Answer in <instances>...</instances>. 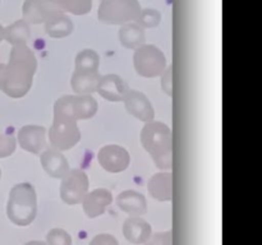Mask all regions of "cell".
<instances>
[{
	"label": "cell",
	"mask_w": 262,
	"mask_h": 245,
	"mask_svg": "<svg viewBox=\"0 0 262 245\" xmlns=\"http://www.w3.org/2000/svg\"><path fill=\"white\" fill-rule=\"evenodd\" d=\"M97 160L107 173H122L129 166L130 156L125 148L117 144H109L102 147L97 153Z\"/></svg>",
	"instance_id": "ba28073f"
},
{
	"label": "cell",
	"mask_w": 262,
	"mask_h": 245,
	"mask_svg": "<svg viewBox=\"0 0 262 245\" xmlns=\"http://www.w3.org/2000/svg\"><path fill=\"white\" fill-rule=\"evenodd\" d=\"M4 38L13 46L26 45V41L30 38V27L26 20L19 19L13 24L4 28Z\"/></svg>",
	"instance_id": "7402d4cb"
},
{
	"label": "cell",
	"mask_w": 262,
	"mask_h": 245,
	"mask_svg": "<svg viewBox=\"0 0 262 245\" xmlns=\"http://www.w3.org/2000/svg\"><path fill=\"white\" fill-rule=\"evenodd\" d=\"M15 139L12 135L0 134V158L8 157L15 151Z\"/></svg>",
	"instance_id": "4316f807"
},
{
	"label": "cell",
	"mask_w": 262,
	"mask_h": 245,
	"mask_svg": "<svg viewBox=\"0 0 262 245\" xmlns=\"http://www.w3.org/2000/svg\"><path fill=\"white\" fill-rule=\"evenodd\" d=\"M123 234L128 241L133 244H143L152 235L151 226L141 217H129L125 219Z\"/></svg>",
	"instance_id": "9a60e30c"
},
{
	"label": "cell",
	"mask_w": 262,
	"mask_h": 245,
	"mask_svg": "<svg viewBox=\"0 0 262 245\" xmlns=\"http://www.w3.org/2000/svg\"><path fill=\"white\" fill-rule=\"evenodd\" d=\"M7 213L10 221L17 226H28L37 213L36 190L30 183L17 184L9 193Z\"/></svg>",
	"instance_id": "277c9868"
},
{
	"label": "cell",
	"mask_w": 262,
	"mask_h": 245,
	"mask_svg": "<svg viewBox=\"0 0 262 245\" xmlns=\"http://www.w3.org/2000/svg\"><path fill=\"white\" fill-rule=\"evenodd\" d=\"M161 14L155 9H143L141 10L140 15L137 17L136 22L142 28H152L160 23Z\"/></svg>",
	"instance_id": "d4e9b609"
},
{
	"label": "cell",
	"mask_w": 262,
	"mask_h": 245,
	"mask_svg": "<svg viewBox=\"0 0 262 245\" xmlns=\"http://www.w3.org/2000/svg\"><path fill=\"white\" fill-rule=\"evenodd\" d=\"M25 245H48V244H46V242H43V241H30V242H27V244H25Z\"/></svg>",
	"instance_id": "4dcf8cb0"
},
{
	"label": "cell",
	"mask_w": 262,
	"mask_h": 245,
	"mask_svg": "<svg viewBox=\"0 0 262 245\" xmlns=\"http://www.w3.org/2000/svg\"><path fill=\"white\" fill-rule=\"evenodd\" d=\"M171 74H173V66H168L165 71L163 73V78H161V88L164 89L168 96L173 97V84H171Z\"/></svg>",
	"instance_id": "f1b7e54d"
},
{
	"label": "cell",
	"mask_w": 262,
	"mask_h": 245,
	"mask_svg": "<svg viewBox=\"0 0 262 245\" xmlns=\"http://www.w3.org/2000/svg\"><path fill=\"white\" fill-rule=\"evenodd\" d=\"M141 10L136 0H104L97 10V18L106 24H128L137 19Z\"/></svg>",
	"instance_id": "5b68a950"
},
{
	"label": "cell",
	"mask_w": 262,
	"mask_h": 245,
	"mask_svg": "<svg viewBox=\"0 0 262 245\" xmlns=\"http://www.w3.org/2000/svg\"><path fill=\"white\" fill-rule=\"evenodd\" d=\"M0 176H2V170H0Z\"/></svg>",
	"instance_id": "d6a6232c"
},
{
	"label": "cell",
	"mask_w": 262,
	"mask_h": 245,
	"mask_svg": "<svg viewBox=\"0 0 262 245\" xmlns=\"http://www.w3.org/2000/svg\"><path fill=\"white\" fill-rule=\"evenodd\" d=\"M61 8L56 2L51 0H27L23 4V18L26 22L30 23H45L49 18L55 13L60 12Z\"/></svg>",
	"instance_id": "8fae6325"
},
{
	"label": "cell",
	"mask_w": 262,
	"mask_h": 245,
	"mask_svg": "<svg viewBox=\"0 0 262 245\" xmlns=\"http://www.w3.org/2000/svg\"><path fill=\"white\" fill-rule=\"evenodd\" d=\"M146 245H171V231L155 234L146 241Z\"/></svg>",
	"instance_id": "83f0119b"
},
{
	"label": "cell",
	"mask_w": 262,
	"mask_h": 245,
	"mask_svg": "<svg viewBox=\"0 0 262 245\" xmlns=\"http://www.w3.org/2000/svg\"><path fill=\"white\" fill-rule=\"evenodd\" d=\"M90 245H119L118 244L117 239L113 235L109 234H100L92 239Z\"/></svg>",
	"instance_id": "f546056e"
},
{
	"label": "cell",
	"mask_w": 262,
	"mask_h": 245,
	"mask_svg": "<svg viewBox=\"0 0 262 245\" xmlns=\"http://www.w3.org/2000/svg\"><path fill=\"white\" fill-rule=\"evenodd\" d=\"M133 63L136 71L146 78L161 76L166 69L165 55L154 45H142L136 48Z\"/></svg>",
	"instance_id": "8992f818"
},
{
	"label": "cell",
	"mask_w": 262,
	"mask_h": 245,
	"mask_svg": "<svg viewBox=\"0 0 262 245\" xmlns=\"http://www.w3.org/2000/svg\"><path fill=\"white\" fill-rule=\"evenodd\" d=\"M18 143L27 152L41 155L46 150V129L41 125H25L18 132Z\"/></svg>",
	"instance_id": "30bf717a"
},
{
	"label": "cell",
	"mask_w": 262,
	"mask_h": 245,
	"mask_svg": "<svg viewBox=\"0 0 262 245\" xmlns=\"http://www.w3.org/2000/svg\"><path fill=\"white\" fill-rule=\"evenodd\" d=\"M141 143L150 153L154 162L159 168L169 170L173 165V143L171 129L161 121L146 122L141 130Z\"/></svg>",
	"instance_id": "3957f363"
},
{
	"label": "cell",
	"mask_w": 262,
	"mask_h": 245,
	"mask_svg": "<svg viewBox=\"0 0 262 245\" xmlns=\"http://www.w3.org/2000/svg\"><path fill=\"white\" fill-rule=\"evenodd\" d=\"M100 58L96 51L91 48L82 50L76 56V70L81 71H99Z\"/></svg>",
	"instance_id": "603a6c76"
},
{
	"label": "cell",
	"mask_w": 262,
	"mask_h": 245,
	"mask_svg": "<svg viewBox=\"0 0 262 245\" xmlns=\"http://www.w3.org/2000/svg\"><path fill=\"white\" fill-rule=\"evenodd\" d=\"M73 96H61L54 105V120L49 130V140L54 150L68 151L81 139V132L74 117Z\"/></svg>",
	"instance_id": "7a4b0ae2"
},
{
	"label": "cell",
	"mask_w": 262,
	"mask_h": 245,
	"mask_svg": "<svg viewBox=\"0 0 262 245\" xmlns=\"http://www.w3.org/2000/svg\"><path fill=\"white\" fill-rule=\"evenodd\" d=\"M73 22L63 10L51 15L45 22V31L49 36L54 38L67 37L73 32Z\"/></svg>",
	"instance_id": "ac0fdd59"
},
{
	"label": "cell",
	"mask_w": 262,
	"mask_h": 245,
	"mask_svg": "<svg viewBox=\"0 0 262 245\" xmlns=\"http://www.w3.org/2000/svg\"><path fill=\"white\" fill-rule=\"evenodd\" d=\"M100 78L99 71L74 70L72 76V88L77 94H90L96 91Z\"/></svg>",
	"instance_id": "d6986e66"
},
{
	"label": "cell",
	"mask_w": 262,
	"mask_h": 245,
	"mask_svg": "<svg viewBox=\"0 0 262 245\" xmlns=\"http://www.w3.org/2000/svg\"><path fill=\"white\" fill-rule=\"evenodd\" d=\"M72 109L77 120H86L97 112V102L91 94H77L73 96Z\"/></svg>",
	"instance_id": "44dd1931"
},
{
	"label": "cell",
	"mask_w": 262,
	"mask_h": 245,
	"mask_svg": "<svg viewBox=\"0 0 262 245\" xmlns=\"http://www.w3.org/2000/svg\"><path fill=\"white\" fill-rule=\"evenodd\" d=\"M3 40H4V27L0 24V42H2Z\"/></svg>",
	"instance_id": "1f68e13d"
},
{
	"label": "cell",
	"mask_w": 262,
	"mask_h": 245,
	"mask_svg": "<svg viewBox=\"0 0 262 245\" xmlns=\"http://www.w3.org/2000/svg\"><path fill=\"white\" fill-rule=\"evenodd\" d=\"M96 91L107 101H122L128 91L127 84L117 74H106L100 78Z\"/></svg>",
	"instance_id": "7c38bea8"
},
{
	"label": "cell",
	"mask_w": 262,
	"mask_h": 245,
	"mask_svg": "<svg viewBox=\"0 0 262 245\" xmlns=\"http://www.w3.org/2000/svg\"><path fill=\"white\" fill-rule=\"evenodd\" d=\"M117 204L125 213L133 214V217H140L147 211V202L141 193L135 190H124L117 198Z\"/></svg>",
	"instance_id": "2e32d148"
},
{
	"label": "cell",
	"mask_w": 262,
	"mask_h": 245,
	"mask_svg": "<svg viewBox=\"0 0 262 245\" xmlns=\"http://www.w3.org/2000/svg\"><path fill=\"white\" fill-rule=\"evenodd\" d=\"M123 101H124L127 111L137 119H140L141 121L150 122L155 117L152 105L142 92L136 91V89H128Z\"/></svg>",
	"instance_id": "9c48e42d"
},
{
	"label": "cell",
	"mask_w": 262,
	"mask_h": 245,
	"mask_svg": "<svg viewBox=\"0 0 262 245\" xmlns=\"http://www.w3.org/2000/svg\"><path fill=\"white\" fill-rule=\"evenodd\" d=\"M41 165L48 175L55 179H63L69 173V163L66 156L54 148H46L41 153Z\"/></svg>",
	"instance_id": "5bb4252c"
},
{
	"label": "cell",
	"mask_w": 262,
	"mask_h": 245,
	"mask_svg": "<svg viewBox=\"0 0 262 245\" xmlns=\"http://www.w3.org/2000/svg\"><path fill=\"white\" fill-rule=\"evenodd\" d=\"M90 181L84 171L79 168L69 170L60 184V197L64 203L74 206L83 201L89 191Z\"/></svg>",
	"instance_id": "52a82bcc"
},
{
	"label": "cell",
	"mask_w": 262,
	"mask_h": 245,
	"mask_svg": "<svg viewBox=\"0 0 262 245\" xmlns=\"http://www.w3.org/2000/svg\"><path fill=\"white\" fill-rule=\"evenodd\" d=\"M171 181H173L171 173L155 174L148 180V193L160 202L171 201V198H173Z\"/></svg>",
	"instance_id": "e0dca14e"
},
{
	"label": "cell",
	"mask_w": 262,
	"mask_h": 245,
	"mask_svg": "<svg viewBox=\"0 0 262 245\" xmlns=\"http://www.w3.org/2000/svg\"><path fill=\"white\" fill-rule=\"evenodd\" d=\"M56 4L61 8L63 12H71L76 15L90 13L92 8L91 0H59Z\"/></svg>",
	"instance_id": "cb8c5ba5"
},
{
	"label": "cell",
	"mask_w": 262,
	"mask_h": 245,
	"mask_svg": "<svg viewBox=\"0 0 262 245\" xmlns=\"http://www.w3.org/2000/svg\"><path fill=\"white\" fill-rule=\"evenodd\" d=\"M37 69L36 56L27 45L13 46L8 64H0V89L12 99L26 96Z\"/></svg>",
	"instance_id": "6da1fadb"
},
{
	"label": "cell",
	"mask_w": 262,
	"mask_h": 245,
	"mask_svg": "<svg viewBox=\"0 0 262 245\" xmlns=\"http://www.w3.org/2000/svg\"><path fill=\"white\" fill-rule=\"evenodd\" d=\"M113 202V194L107 189L100 188L95 189L91 193L86 194L82 203H83V211L89 218H95L104 214L105 209L110 206Z\"/></svg>",
	"instance_id": "4fadbf2b"
},
{
	"label": "cell",
	"mask_w": 262,
	"mask_h": 245,
	"mask_svg": "<svg viewBox=\"0 0 262 245\" xmlns=\"http://www.w3.org/2000/svg\"><path fill=\"white\" fill-rule=\"evenodd\" d=\"M119 40L127 48H138L145 45V31L137 23H128L119 30Z\"/></svg>",
	"instance_id": "ffe728a7"
},
{
	"label": "cell",
	"mask_w": 262,
	"mask_h": 245,
	"mask_svg": "<svg viewBox=\"0 0 262 245\" xmlns=\"http://www.w3.org/2000/svg\"><path fill=\"white\" fill-rule=\"evenodd\" d=\"M48 245H72L71 235L63 229H53L46 235Z\"/></svg>",
	"instance_id": "484cf974"
}]
</instances>
